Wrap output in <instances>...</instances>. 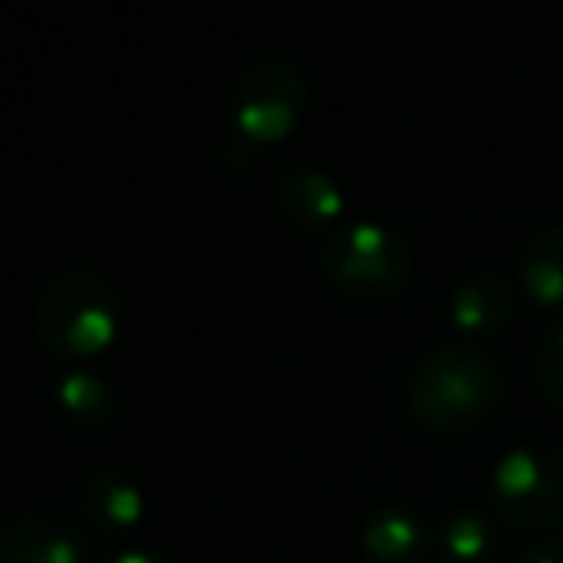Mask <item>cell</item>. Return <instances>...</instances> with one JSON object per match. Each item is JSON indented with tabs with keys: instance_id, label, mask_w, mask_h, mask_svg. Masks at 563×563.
I'll return each instance as SVG.
<instances>
[{
	"instance_id": "1",
	"label": "cell",
	"mask_w": 563,
	"mask_h": 563,
	"mask_svg": "<svg viewBox=\"0 0 563 563\" xmlns=\"http://www.w3.org/2000/svg\"><path fill=\"white\" fill-rule=\"evenodd\" d=\"M501 401V367L471 340H444L421 355L406 383V406L432 437H467Z\"/></svg>"
},
{
	"instance_id": "2",
	"label": "cell",
	"mask_w": 563,
	"mask_h": 563,
	"mask_svg": "<svg viewBox=\"0 0 563 563\" xmlns=\"http://www.w3.org/2000/svg\"><path fill=\"white\" fill-rule=\"evenodd\" d=\"M124 324V298L101 271H63L35 298L32 332L55 360L81 363L109 352Z\"/></svg>"
},
{
	"instance_id": "3",
	"label": "cell",
	"mask_w": 563,
	"mask_h": 563,
	"mask_svg": "<svg viewBox=\"0 0 563 563\" xmlns=\"http://www.w3.org/2000/svg\"><path fill=\"white\" fill-rule=\"evenodd\" d=\"M306 78L286 58H258L228 89V155L282 143L306 112Z\"/></svg>"
},
{
	"instance_id": "4",
	"label": "cell",
	"mask_w": 563,
	"mask_h": 563,
	"mask_svg": "<svg viewBox=\"0 0 563 563\" xmlns=\"http://www.w3.org/2000/svg\"><path fill=\"white\" fill-rule=\"evenodd\" d=\"M324 278L355 301H390L413 278V251L406 235L386 224H347L321 247Z\"/></svg>"
},
{
	"instance_id": "5",
	"label": "cell",
	"mask_w": 563,
	"mask_h": 563,
	"mask_svg": "<svg viewBox=\"0 0 563 563\" xmlns=\"http://www.w3.org/2000/svg\"><path fill=\"white\" fill-rule=\"evenodd\" d=\"M490 506L506 525L532 532L563 529V452L514 448L490 471Z\"/></svg>"
},
{
	"instance_id": "6",
	"label": "cell",
	"mask_w": 563,
	"mask_h": 563,
	"mask_svg": "<svg viewBox=\"0 0 563 563\" xmlns=\"http://www.w3.org/2000/svg\"><path fill=\"white\" fill-rule=\"evenodd\" d=\"M4 563H89V537L81 525L47 509H32L4 525L0 532Z\"/></svg>"
},
{
	"instance_id": "7",
	"label": "cell",
	"mask_w": 563,
	"mask_h": 563,
	"mask_svg": "<svg viewBox=\"0 0 563 563\" xmlns=\"http://www.w3.org/2000/svg\"><path fill=\"white\" fill-rule=\"evenodd\" d=\"M78 517L97 537H117V532L140 529V521L147 517V498L140 483L128 478L124 471H93L81 483Z\"/></svg>"
},
{
	"instance_id": "8",
	"label": "cell",
	"mask_w": 563,
	"mask_h": 563,
	"mask_svg": "<svg viewBox=\"0 0 563 563\" xmlns=\"http://www.w3.org/2000/svg\"><path fill=\"white\" fill-rule=\"evenodd\" d=\"M517 313V286L498 271H475L460 282L448 301V317L463 336H490Z\"/></svg>"
},
{
	"instance_id": "9",
	"label": "cell",
	"mask_w": 563,
	"mask_h": 563,
	"mask_svg": "<svg viewBox=\"0 0 563 563\" xmlns=\"http://www.w3.org/2000/svg\"><path fill=\"white\" fill-rule=\"evenodd\" d=\"M429 525L406 506H378L375 514H367L360 532V544L367 563H424V555L432 552Z\"/></svg>"
},
{
	"instance_id": "10",
	"label": "cell",
	"mask_w": 563,
	"mask_h": 563,
	"mask_svg": "<svg viewBox=\"0 0 563 563\" xmlns=\"http://www.w3.org/2000/svg\"><path fill=\"white\" fill-rule=\"evenodd\" d=\"M274 197H278L286 224L301 228V232H321V228H332L344 217L340 186L324 170H313V166H298V170L282 174Z\"/></svg>"
},
{
	"instance_id": "11",
	"label": "cell",
	"mask_w": 563,
	"mask_h": 563,
	"mask_svg": "<svg viewBox=\"0 0 563 563\" xmlns=\"http://www.w3.org/2000/svg\"><path fill=\"white\" fill-rule=\"evenodd\" d=\"M55 406L63 421L81 437H101L117 421V394L97 371L70 367L55 383Z\"/></svg>"
},
{
	"instance_id": "12",
	"label": "cell",
	"mask_w": 563,
	"mask_h": 563,
	"mask_svg": "<svg viewBox=\"0 0 563 563\" xmlns=\"http://www.w3.org/2000/svg\"><path fill=\"white\" fill-rule=\"evenodd\" d=\"M521 294L532 309H563V224H548L529 235L517 263Z\"/></svg>"
},
{
	"instance_id": "13",
	"label": "cell",
	"mask_w": 563,
	"mask_h": 563,
	"mask_svg": "<svg viewBox=\"0 0 563 563\" xmlns=\"http://www.w3.org/2000/svg\"><path fill=\"white\" fill-rule=\"evenodd\" d=\"M498 548V537H494V525L486 521L483 514H452L432 537V552H437L440 563H486Z\"/></svg>"
},
{
	"instance_id": "14",
	"label": "cell",
	"mask_w": 563,
	"mask_h": 563,
	"mask_svg": "<svg viewBox=\"0 0 563 563\" xmlns=\"http://www.w3.org/2000/svg\"><path fill=\"white\" fill-rule=\"evenodd\" d=\"M532 367H537V383L544 390V398L555 409H563V313L555 317L544 329V336L537 340V355H532Z\"/></svg>"
},
{
	"instance_id": "15",
	"label": "cell",
	"mask_w": 563,
	"mask_h": 563,
	"mask_svg": "<svg viewBox=\"0 0 563 563\" xmlns=\"http://www.w3.org/2000/svg\"><path fill=\"white\" fill-rule=\"evenodd\" d=\"M514 563H563V537L540 540V544H532L529 552L517 555Z\"/></svg>"
},
{
	"instance_id": "16",
	"label": "cell",
	"mask_w": 563,
	"mask_h": 563,
	"mask_svg": "<svg viewBox=\"0 0 563 563\" xmlns=\"http://www.w3.org/2000/svg\"><path fill=\"white\" fill-rule=\"evenodd\" d=\"M101 563H174V560H170V555H163V552H147V548H128V552L104 555Z\"/></svg>"
}]
</instances>
